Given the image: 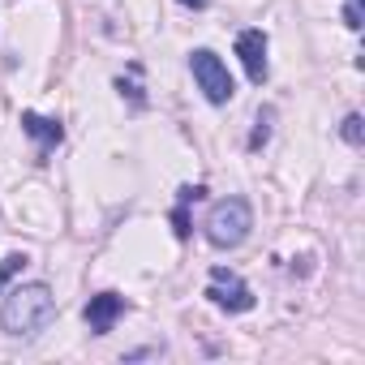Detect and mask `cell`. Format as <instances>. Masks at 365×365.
<instances>
[{
	"label": "cell",
	"mask_w": 365,
	"mask_h": 365,
	"mask_svg": "<svg viewBox=\"0 0 365 365\" xmlns=\"http://www.w3.org/2000/svg\"><path fill=\"white\" fill-rule=\"evenodd\" d=\"M52 318H56V297H52L48 284H18L5 297V305H0V327H5L14 339L39 335Z\"/></svg>",
	"instance_id": "obj_1"
},
{
	"label": "cell",
	"mask_w": 365,
	"mask_h": 365,
	"mask_svg": "<svg viewBox=\"0 0 365 365\" xmlns=\"http://www.w3.org/2000/svg\"><path fill=\"white\" fill-rule=\"evenodd\" d=\"M254 228V211L245 198H220L207 215V241L215 250H237Z\"/></svg>",
	"instance_id": "obj_2"
},
{
	"label": "cell",
	"mask_w": 365,
	"mask_h": 365,
	"mask_svg": "<svg viewBox=\"0 0 365 365\" xmlns=\"http://www.w3.org/2000/svg\"><path fill=\"white\" fill-rule=\"evenodd\" d=\"M190 69H194V82H198V91L207 95V103H228L232 95H237V86H232V73H228V65L211 52V48H198V52H190Z\"/></svg>",
	"instance_id": "obj_3"
},
{
	"label": "cell",
	"mask_w": 365,
	"mask_h": 365,
	"mask_svg": "<svg viewBox=\"0 0 365 365\" xmlns=\"http://www.w3.org/2000/svg\"><path fill=\"white\" fill-rule=\"evenodd\" d=\"M207 297H211L220 309H228V314H245V309H254V292H250V284H245L237 271H228V267H215V271H211Z\"/></svg>",
	"instance_id": "obj_4"
},
{
	"label": "cell",
	"mask_w": 365,
	"mask_h": 365,
	"mask_svg": "<svg viewBox=\"0 0 365 365\" xmlns=\"http://www.w3.org/2000/svg\"><path fill=\"white\" fill-rule=\"evenodd\" d=\"M237 56H241L250 82L262 86V82H267V35H262V31H241V35H237Z\"/></svg>",
	"instance_id": "obj_5"
},
{
	"label": "cell",
	"mask_w": 365,
	"mask_h": 365,
	"mask_svg": "<svg viewBox=\"0 0 365 365\" xmlns=\"http://www.w3.org/2000/svg\"><path fill=\"white\" fill-rule=\"evenodd\" d=\"M120 314H125V297H120V292H99V297H91V305H86V327H91L95 335H108Z\"/></svg>",
	"instance_id": "obj_6"
},
{
	"label": "cell",
	"mask_w": 365,
	"mask_h": 365,
	"mask_svg": "<svg viewBox=\"0 0 365 365\" xmlns=\"http://www.w3.org/2000/svg\"><path fill=\"white\" fill-rule=\"evenodd\" d=\"M22 133H26V138H35L43 150L61 146V138H65L61 120H52V116H39V112H22Z\"/></svg>",
	"instance_id": "obj_7"
},
{
	"label": "cell",
	"mask_w": 365,
	"mask_h": 365,
	"mask_svg": "<svg viewBox=\"0 0 365 365\" xmlns=\"http://www.w3.org/2000/svg\"><path fill=\"white\" fill-rule=\"evenodd\" d=\"M271 125H275V108H262V112H258V120H254V133H250V150H262V146H267Z\"/></svg>",
	"instance_id": "obj_8"
},
{
	"label": "cell",
	"mask_w": 365,
	"mask_h": 365,
	"mask_svg": "<svg viewBox=\"0 0 365 365\" xmlns=\"http://www.w3.org/2000/svg\"><path fill=\"white\" fill-rule=\"evenodd\" d=\"M26 262H31L26 254H9L5 262H0V292H5V288H9V284L22 275V267H26Z\"/></svg>",
	"instance_id": "obj_9"
},
{
	"label": "cell",
	"mask_w": 365,
	"mask_h": 365,
	"mask_svg": "<svg viewBox=\"0 0 365 365\" xmlns=\"http://www.w3.org/2000/svg\"><path fill=\"white\" fill-rule=\"evenodd\" d=\"M339 133H344V142H348V146H361V142H365V120H361L356 112H348V116H344V125H339Z\"/></svg>",
	"instance_id": "obj_10"
},
{
	"label": "cell",
	"mask_w": 365,
	"mask_h": 365,
	"mask_svg": "<svg viewBox=\"0 0 365 365\" xmlns=\"http://www.w3.org/2000/svg\"><path fill=\"white\" fill-rule=\"evenodd\" d=\"M344 26H348V31H361V26H365V14H361V0H344Z\"/></svg>",
	"instance_id": "obj_11"
},
{
	"label": "cell",
	"mask_w": 365,
	"mask_h": 365,
	"mask_svg": "<svg viewBox=\"0 0 365 365\" xmlns=\"http://www.w3.org/2000/svg\"><path fill=\"white\" fill-rule=\"evenodd\" d=\"M142 356H159V348H138V352H129L125 361H142Z\"/></svg>",
	"instance_id": "obj_12"
},
{
	"label": "cell",
	"mask_w": 365,
	"mask_h": 365,
	"mask_svg": "<svg viewBox=\"0 0 365 365\" xmlns=\"http://www.w3.org/2000/svg\"><path fill=\"white\" fill-rule=\"evenodd\" d=\"M180 5H185V9H207L211 0H180Z\"/></svg>",
	"instance_id": "obj_13"
}]
</instances>
